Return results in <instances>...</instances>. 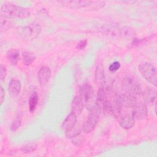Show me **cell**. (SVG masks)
I'll return each mask as SVG.
<instances>
[{"instance_id": "1", "label": "cell", "mask_w": 157, "mask_h": 157, "mask_svg": "<svg viewBox=\"0 0 157 157\" xmlns=\"http://www.w3.org/2000/svg\"><path fill=\"white\" fill-rule=\"evenodd\" d=\"M1 17L6 18H23L28 17L30 12L28 9L11 3H5L1 7Z\"/></svg>"}, {"instance_id": "2", "label": "cell", "mask_w": 157, "mask_h": 157, "mask_svg": "<svg viewBox=\"0 0 157 157\" xmlns=\"http://www.w3.org/2000/svg\"><path fill=\"white\" fill-rule=\"evenodd\" d=\"M61 5L71 9H84L86 10H96L102 8L105 2L102 1H60Z\"/></svg>"}, {"instance_id": "3", "label": "cell", "mask_w": 157, "mask_h": 157, "mask_svg": "<svg viewBox=\"0 0 157 157\" xmlns=\"http://www.w3.org/2000/svg\"><path fill=\"white\" fill-rule=\"evenodd\" d=\"M90 113L87 119L83 123L82 126V131L86 134L91 132L97 125L102 110L98 105L94 104L90 109Z\"/></svg>"}, {"instance_id": "4", "label": "cell", "mask_w": 157, "mask_h": 157, "mask_svg": "<svg viewBox=\"0 0 157 157\" xmlns=\"http://www.w3.org/2000/svg\"><path fill=\"white\" fill-rule=\"evenodd\" d=\"M123 90L125 94L133 98H139L142 94L140 84L134 78L127 77L123 78L122 82Z\"/></svg>"}, {"instance_id": "5", "label": "cell", "mask_w": 157, "mask_h": 157, "mask_svg": "<svg viewBox=\"0 0 157 157\" xmlns=\"http://www.w3.org/2000/svg\"><path fill=\"white\" fill-rule=\"evenodd\" d=\"M139 70L144 78L155 86L157 83V72L155 67L149 62H142L139 66Z\"/></svg>"}, {"instance_id": "6", "label": "cell", "mask_w": 157, "mask_h": 157, "mask_svg": "<svg viewBox=\"0 0 157 157\" xmlns=\"http://www.w3.org/2000/svg\"><path fill=\"white\" fill-rule=\"evenodd\" d=\"M40 26L38 23H33L18 29V34L23 39L33 40L40 34Z\"/></svg>"}, {"instance_id": "7", "label": "cell", "mask_w": 157, "mask_h": 157, "mask_svg": "<svg viewBox=\"0 0 157 157\" xmlns=\"http://www.w3.org/2000/svg\"><path fill=\"white\" fill-rule=\"evenodd\" d=\"M94 96V90L90 84H85L82 85L80 89L79 97L81 99L84 107H87L89 110L93 107L91 104Z\"/></svg>"}, {"instance_id": "8", "label": "cell", "mask_w": 157, "mask_h": 157, "mask_svg": "<svg viewBox=\"0 0 157 157\" xmlns=\"http://www.w3.org/2000/svg\"><path fill=\"white\" fill-rule=\"evenodd\" d=\"M139 98L135 99L132 104V112L135 119L141 120L145 119L148 115V110L146 104Z\"/></svg>"}, {"instance_id": "9", "label": "cell", "mask_w": 157, "mask_h": 157, "mask_svg": "<svg viewBox=\"0 0 157 157\" xmlns=\"http://www.w3.org/2000/svg\"><path fill=\"white\" fill-rule=\"evenodd\" d=\"M105 34L111 36H124L131 35V30L126 27H117V26H110L104 29Z\"/></svg>"}, {"instance_id": "10", "label": "cell", "mask_w": 157, "mask_h": 157, "mask_svg": "<svg viewBox=\"0 0 157 157\" xmlns=\"http://www.w3.org/2000/svg\"><path fill=\"white\" fill-rule=\"evenodd\" d=\"M37 76L40 85H45L48 82L51 77V71L49 67L43 66L39 70Z\"/></svg>"}, {"instance_id": "11", "label": "cell", "mask_w": 157, "mask_h": 157, "mask_svg": "<svg viewBox=\"0 0 157 157\" xmlns=\"http://www.w3.org/2000/svg\"><path fill=\"white\" fill-rule=\"evenodd\" d=\"M142 96L145 104H153L156 101V91L152 87H148L143 91Z\"/></svg>"}, {"instance_id": "12", "label": "cell", "mask_w": 157, "mask_h": 157, "mask_svg": "<svg viewBox=\"0 0 157 157\" xmlns=\"http://www.w3.org/2000/svg\"><path fill=\"white\" fill-rule=\"evenodd\" d=\"M76 123L77 115L74 113L71 112L66 117V118L64 120L61 125V128L65 132H66L74 128L76 125Z\"/></svg>"}, {"instance_id": "13", "label": "cell", "mask_w": 157, "mask_h": 157, "mask_svg": "<svg viewBox=\"0 0 157 157\" xmlns=\"http://www.w3.org/2000/svg\"><path fill=\"white\" fill-rule=\"evenodd\" d=\"M84 105L80 98L79 96H76L74 98L71 104V110L72 112L76 115H80L82 112Z\"/></svg>"}, {"instance_id": "14", "label": "cell", "mask_w": 157, "mask_h": 157, "mask_svg": "<svg viewBox=\"0 0 157 157\" xmlns=\"http://www.w3.org/2000/svg\"><path fill=\"white\" fill-rule=\"evenodd\" d=\"M9 91L10 94H12L13 96L18 95L21 91L20 82L17 79H12L9 84Z\"/></svg>"}, {"instance_id": "15", "label": "cell", "mask_w": 157, "mask_h": 157, "mask_svg": "<svg viewBox=\"0 0 157 157\" xmlns=\"http://www.w3.org/2000/svg\"><path fill=\"white\" fill-rule=\"evenodd\" d=\"M7 56L13 65H16L20 59V53L17 50L12 49L7 53Z\"/></svg>"}, {"instance_id": "16", "label": "cell", "mask_w": 157, "mask_h": 157, "mask_svg": "<svg viewBox=\"0 0 157 157\" xmlns=\"http://www.w3.org/2000/svg\"><path fill=\"white\" fill-rule=\"evenodd\" d=\"M38 101H39V98H38L37 93L36 92H34L31 95L28 101L29 110L31 112H33L36 110L37 105L38 104Z\"/></svg>"}, {"instance_id": "17", "label": "cell", "mask_w": 157, "mask_h": 157, "mask_svg": "<svg viewBox=\"0 0 157 157\" xmlns=\"http://www.w3.org/2000/svg\"><path fill=\"white\" fill-rule=\"evenodd\" d=\"M95 80L97 84L101 86L104 85V71L101 66H98L95 71Z\"/></svg>"}, {"instance_id": "18", "label": "cell", "mask_w": 157, "mask_h": 157, "mask_svg": "<svg viewBox=\"0 0 157 157\" xmlns=\"http://www.w3.org/2000/svg\"><path fill=\"white\" fill-rule=\"evenodd\" d=\"M13 26V23L10 19L6 18L1 17V30H7L10 29Z\"/></svg>"}, {"instance_id": "19", "label": "cell", "mask_w": 157, "mask_h": 157, "mask_svg": "<svg viewBox=\"0 0 157 157\" xmlns=\"http://www.w3.org/2000/svg\"><path fill=\"white\" fill-rule=\"evenodd\" d=\"M22 56H23V63L26 65L31 64L33 62V61L35 59V56L33 53L28 52H23L22 53Z\"/></svg>"}, {"instance_id": "20", "label": "cell", "mask_w": 157, "mask_h": 157, "mask_svg": "<svg viewBox=\"0 0 157 157\" xmlns=\"http://www.w3.org/2000/svg\"><path fill=\"white\" fill-rule=\"evenodd\" d=\"M80 132H81L80 128L78 126H77V125H75L71 129H70L69 131H66L65 132H66V136L67 138L72 139V138L76 137L77 136L80 134Z\"/></svg>"}, {"instance_id": "21", "label": "cell", "mask_w": 157, "mask_h": 157, "mask_svg": "<svg viewBox=\"0 0 157 157\" xmlns=\"http://www.w3.org/2000/svg\"><path fill=\"white\" fill-rule=\"evenodd\" d=\"M37 148V145L36 144H34V143H31V144H28L26 145H25L21 150L23 151V153H31L34 151H35Z\"/></svg>"}, {"instance_id": "22", "label": "cell", "mask_w": 157, "mask_h": 157, "mask_svg": "<svg viewBox=\"0 0 157 157\" xmlns=\"http://www.w3.org/2000/svg\"><path fill=\"white\" fill-rule=\"evenodd\" d=\"M21 117L19 115L15 118V119L12 122L11 124V130L13 131H15L17 129H18L21 125Z\"/></svg>"}, {"instance_id": "23", "label": "cell", "mask_w": 157, "mask_h": 157, "mask_svg": "<svg viewBox=\"0 0 157 157\" xmlns=\"http://www.w3.org/2000/svg\"><path fill=\"white\" fill-rule=\"evenodd\" d=\"M120 67V64L118 61H115L112 63L110 66H109V71L111 72H115L118 71Z\"/></svg>"}, {"instance_id": "24", "label": "cell", "mask_w": 157, "mask_h": 157, "mask_svg": "<svg viewBox=\"0 0 157 157\" xmlns=\"http://www.w3.org/2000/svg\"><path fill=\"white\" fill-rule=\"evenodd\" d=\"M72 139V143L77 146L80 145L83 141V136H80V134L77 136L76 137H74Z\"/></svg>"}, {"instance_id": "25", "label": "cell", "mask_w": 157, "mask_h": 157, "mask_svg": "<svg viewBox=\"0 0 157 157\" xmlns=\"http://www.w3.org/2000/svg\"><path fill=\"white\" fill-rule=\"evenodd\" d=\"M6 74H7L6 67H5V66H4L2 64H1V66H0V76H1V80H4L6 78Z\"/></svg>"}, {"instance_id": "26", "label": "cell", "mask_w": 157, "mask_h": 157, "mask_svg": "<svg viewBox=\"0 0 157 157\" xmlns=\"http://www.w3.org/2000/svg\"><path fill=\"white\" fill-rule=\"evenodd\" d=\"M87 44V40H80L79 42H78L77 45V48L78 50H82L83 49Z\"/></svg>"}, {"instance_id": "27", "label": "cell", "mask_w": 157, "mask_h": 157, "mask_svg": "<svg viewBox=\"0 0 157 157\" xmlns=\"http://www.w3.org/2000/svg\"><path fill=\"white\" fill-rule=\"evenodd\" d=\"M5 96V93H4V91L2 88V87H1L0 88V101H1V104H2L4 101V98Z\"/></svg>"}]
</instances>
